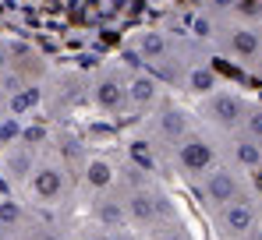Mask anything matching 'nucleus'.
Masks as SVG:
<instances>
[{"mask_svg": "<svg viewBox=\"0 0 262 240\" xmlns=\"http://www.w3.org/2000/svg\"><path fill=\"white\" fill-rule=\"evenodd\" d=\"M216 46L237 64L255 67L262 60V25L248 21V18H216Z\"/></svg>", "mask_w": 262, "mask_h": 240, "instance_id": "f257e3e1", "label": "nucleus"}, {"mask_svg": "<svg viewBox=\"0 0 262 240\" xmlns=\"http://www.w3.org/2000/svg\"><path fill=\"white\" fill-rule=\"evenodd\" d=\"M195 195L202 201L206 212H220L223 205H230L234 198L245 195V177L237 166L230 162H216L213 170H206L199 180H195Z\"/></svg>", "mask_w": 262, "mask_h": 240, "instance_id": "f03ea898", "label": "nucleus"}, {"mask_svg": "<svg viewBox=\"0 0 262 240\" xmlns=\"http://www.w3.org/2000/svg\"><path fill=\"white\" fill-rule=\"evenodd\" d=\"M170 159H174L177 173H181L184 180L195 184L206 170H213V166L220 162V152H216V145H213L209 134H202V131H188L174 149H170Z\"/></svg>", "mask_w": 262, "mask_h": 240, "instance_id": "7ed1b4c3", "label": "nucleus"}, {"mask_svg": "<svg viewBox=\"0 0 262 240\" xmlns=\"http://www.w3.org/2000/svg\"><path fill=\"white\" fill-rule=\"evenodd\" d=\"M248 110H252V103L241 92H234V88H213L209 95H202V117H206V124L216 127V131H227V134L245 127Z\"/></svg>", "mask_w": 262, "mask_h": 240, "instance_id": "20e7f679", "label": "nucleus"}, {"mask_svg": "<svg viewBox=\"0 0 262 240\" xmlns=\"http://www.w3.org/2000/svg\"><path fill=\"white\" fill-rule=\"evenodd\" d=\"M213 219H216L220 240H252V233L262 223V201L252 195H241L230 205H223L220 212H213Z\"/></svg>", "mask_w": 262, "mask_h": 240, "instance_id": "39448f33", "label": "nucleus"}, {"mask_svg": "<svg viewBox=\"0 0 262 240\" xmlns=\"http://www.w3.org/2000/svg\"><path fill=\"white\" fill-rule=\"evenodd\" d=\"M128 215H131L135 226H145V230H163V226L177 223V212H174V205H170V198L163 191H156V187L131 191Z\"/></svg>", "mask_w": 262, "mask_h": 240, "instance_id": "423d86ee", "label": "nucleus"}, {"mask_svg": "<svg viewBox=\"0 0 262 240\" xmlns=\"http://www.w3.org/2000/svg\"><path fill=\"white\" fill-rule=\"evenodd\" d=\"M92 103H96V110H103V113H110V117H117V113H124L131 106L128 99V78L117 71V67H106V71H99L96 78H92Z\"/></svg>", "mask_w": 262, "mask_h": 240, "instance_id": "0eeeda50", "label": "nucleus"}, {"mask_svg": "<svg viewBox=\"0 0 262 240\" xmlns=\"http://www.w3.org/2000/svg\"><path fill=\"white\" fill-rule=\"evenodd\" d=\"M29 184H32V195L46 205H53V201H60L68 195V177H64V170L57 166V162H39V166H32L29 170Z\"/></svg>", "mask_w": 262, "mask_h": 240, "instance_id": "6e6552de", "label": "nucleus"}, {"mask_svg": "<svg viewBox=\"0 0 262 240\" xmlns=\"http://www.w3.org/2000/svg\"><path fill=\"white\" fill-rule=\"evenodd\" d=\"M227 159H230V166H237L241 173H255V170H262V141H255L245 127L234 131L227 138Z\"/></svg>", "mask_w": 262, "mask_h": 240, "instance_id": "1a4fd4ad", "label": "nucleus"}, {"mask_svg": "<svg viewBox=\"0 0 262 240\" xmlns=\"http://www.w3.org/2000/svg\"><path fill=\"white\" fill-rule=\"evenodd\" d=\"M152 131H156V138L167 145V149H174L177 141L191 131V120L188 113L174 106V103H160V110H156V120H152Z\"/></svg>", "mask_w": 262, "mask_h": 240, "instance_id": "9d476101", "label": "nucleus"}, {"mask_svg": "<svg viewBox=\"0 0 262 240\" xmlns=\"http://www.w3.org/2000/svg\"><path fill=\"white\" fill-rule=\"evenodd\" d=\"M128 99H131V110H145L160 99V81L152 75H131L128 78Z\"/></svg>", "mask_w": 262, "mask_h": 240, "instance_id": "9b49d317", "label": "nucleus"}, {"mask_svg": "<svg viewBox=\"0 0 262 240\" xmlns=\"http://www.w3.org/2000/svg\"><path fill=\"white\" fill-rule=\"evenodd\" d=\"M135 50L149 60V64H170L174 60V50H170V42H167V36H160V32H142L138 39H135Z\"/></svg>", "mask_w": 262, "mask_h": 240, "instance_id": "f8f14e48", "label": "nucleus"}, {"mask_svg": "<svg viewBox=\"0 0 262 240\" xmlns=\"http://www.w3.org/2000/svg\"><path fill=\"white\" fill-rule=\"evenodd\" d=\"M96 219H99V226H103V230H124V223H131L128 201L103 198V195H99V205H96Z\"/></svg>", "mask_w": 262, "mask_h": 240, "instance_id": "ddd939ff", "label": "nucleus"}, {"mask_svg": "<svg viewBox=\"0 0 262 240\" xmlns=\"http://www.w3.org/2000/svg\"><path fill=\"white\" fill-rule=\"evenodd\" d=\"M85 184H89V191L99 198V195H106L110 187H114V166L106 159H92L89 162V170H85Z\"/></svg>", "mask_w": 262, "mask_h": 240, "instance_id": "4468645a", "label": "nucleus"}, {"mask_svg": "<svg viewBox=\"0 0 262 240\" xmlns=\"http://www.w3.org/2000/svg\"><path fill=\"white\" fill-rule=\"evenodd\" d=\"M184 88H188L191 95H199V99H202V95H209V92L220 88V85H216V75H213L206 64H191V67H188V75H184Z\"/></svg>", "mask_w": 262, "mask_h": 240, "instance_id": "2eb2a0df", "label": "nucleus"}, {"mask_svg": "<svg viewBox=\"0 0 262 240\" xmlns=\"http://www.w3.org/2000/svg\"><path fill=\"white\" fill-rule=\"evenodd\" d=\"M202 7L209 14H216V18H227V14H237L241 0H202Z\"/></svg>", "mask_w": 262, "mask_h": 240, "instance_id": "dca6fc26", "label": "nucleus"}, {"mask_svg": "<svg viewBox=\"0 0 262 240\" xmlns=\"http://www.w3.org/2000/svg\"><path fill=\"white\" fill-rule=\"evenodd\" d=\"M21 215H25V212H21L18 201H0V223H4V226H18Z\"/></svg>", "mask_w": 262, "mask_h": 240, "instance_id": "f3484780", "label": "nucleus"}, {"mask_svg": "<svg viewBox=\"0 0 262 240\" xmlns=\"http://www.w3.org/2000/svg\"><path fill=\"white\" fill-rule=\"evenodd\" d=\"M245 131H248L255 141H262V106H259V103H252V110H248V120H245Z\"/></svg>", "mask_w": 262, "mask_h": 240, "instance_id": "a211bd4d", "label": "nucleus"}, {"mask_svg": "<svg viewBox=\"0 0 262 240\" xmlns=\"http://www.w3.org/2000/svg\"><path fill=\"white\" fill-rule=\"evenodd\" d=\"M156 240H191V237H188V230H184L181 223H170V226L156 230Z\"/></svg>", "mask_w": 262, "mask_h": 240, "instance_id": "6ab92c4d", "label": "nucleus"}, {"mask_svg": "<svg viewBox=\"0 0 262 240\" xmlns=\"http://www.w3.org/2000/svg\"><path fill=\"white\" fill-rule=\"evenodd\" d=\"M11 67H14V50L0 39V75H4V71H11Z\"/></svg>", "mask_w": 262, "mask_h": 240, "instance_id": "aec40b11", "label": "nucleus"}, {"mask_svg": "<svg viewBox=\"0 0 262 240\" xmlns=\"http://www.w3.org/2000/svg\"><path fill=\"white\" fill-rule=\"evenodd\" d=\"M32 240H64V237H60V233H53V230H39Z\"/></svg>", "mask_w": 262, "mask_h": 240, "instance_id": "412c9836", "label": "nucleus"}, {"mask_svg": "<svg viewBox=\"0 0 262 240\" xmlns=\"http://www.w3.org/2000/svg\"><path fill=\"white\" fill-rule=\"evenodd\" d=\"M82 240H106V230H89V233H82Z\"/></svg>", "mask_w": 262, "mask_h": 240, "instance_id": "4be33fe9", "label": "nucleus"}, {"mask_svg": "<svg viewBox=\"0 0 262 240\" xmlns=\"http://www.w3.org/2000/svg\"><path fill=\"white\" fill-rule=\"evenodd\" d=\"M106 240H131V233H124V230H106Z\"/></svg>", "mask_w": 262, "mask_h": 240, "instance_id": "5701e85b", "label": "nucleus"}, {"mask_svg": "<svg viewBox=\"0 0 262 240\" xmlns=\"http://www.w3.org/2000/svg\"><path fill=\"white\" fill-rule=\"evenodd\" d=\"M252 240H262V223H259V230H255V233H252Z\"/></svg>", "mask_w": 262, "mask_h": 240, "instance_id": "b1692460", "label": "nucleus"}, {"mask_svg": "<svg viewBox=\"0 0 262 240\" xmlns=\"http://www.w3.org/2000/svg\"><path fill=\"white\" fill-rule=\"evenodd\" d=\"M252 71H255V75H259V78H262V60H259V64H255V67H252Z\"/></svg>", "mask_w": 262, "mask_h": 240, "instance_id": "393cba45", "label": "nucleus"}, {"mask_svg": "<svg viewBox=\"0 0 262 240\" xmlns=\"http://www.w3.org/2000/svg\"><path fill=\"white\" fill-rule=\"evenodd\" d=\"M0 117H4V99H0Z\"/></svg>", "mask_w": 262, "mask_h": 240, "instance_id": "a878e982", "label": "nucleus"}, {"mask_svg": "<svg viewBox=\"0 0 262 240\" xmlns=\"http://www.w3.org/2000/svg\"><path fill=\"white\" fill-rule=\"evenodd\" d=\"M0 237H4V223H0Z\"/></svg>", "mask_w": 262, "mask_h": 240, "instance_id": "bb28decb", "label": "nucleus"}]
</instances>
